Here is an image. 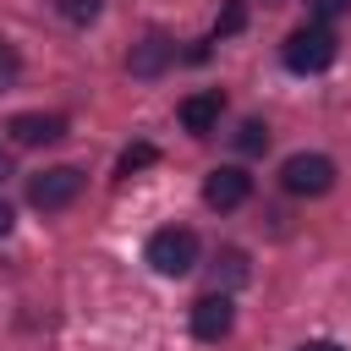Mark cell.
<instances>
[{
    "label": "cell",
    "instance_id": "obj_13",
    "mask_svg": "<svg viewBox=\"0 0 351 351\" xmlns=\"http://www.w3.org/2000/svg\"><path fill=\"white\" fill-rule=\"evenodd\" d=\"M236 148H241V154H263V148H269V126H263V121H241Z\"/></svg>",
    "mask_w": 351,
    "mask_h": 351
},
{
    "label": "cell",
    "instance_id": "obj_5",
    "mask_svg": "<svg viewBox=\"0 0 351 351\" xmlns=\"http://www.w3.org/2000/svg\"><path fill=\"white\" fill-rule=\"evenodd\" d=\"M230 324H236V307H230V296H225V291H208V296H197V302H192V340L219 346V340L230 335Z\"/></svg>",
    "mask_w": 351,
    "mask_h": 351
},
{
    "label": "cell",
    "instance_id": "obj_10",
    "mask_svg": "<svg viewBox=\"0 0 351 351\" xmlns=\"http://www.w3.org/2000/svg\"><path fill=\"white\" fill-rule=\"evenodd\" d=\"M154 159H159V148H154V143H132V148L121 154V165H115V176H137V170H148Z\"/></svg>",
    "mask_w": 351,
    "mask_h": 351
},
{
    "label": "cell",
    "instance_id": "obj_11",
    "mask_svg": "<svg viewBox=\"0 0 351 351\" xmlns=\"http://www.w3.org/2000/svg\"><path fill=\"white\" fill-rule=\"evenodd\" d=\"M247 27V0H225V11H219V22H214V38H230V33H241Z\"/></svg>",
    "mask_w": 351,
    "mask_h": 351
},
{
    "label": "cell",
    "instance_id": "obj_15",
    "mask_svg": "<svg viewBox=\"0 0 351 351\" xmlns=\"http://www.w3.org/2000/svg\"><path fill=\"white\" fill-rule=\"evenodd\" d=\"M16 71H22V60H16V49L11 44H0V93L16 82Z\"/></svg>",
    "mask_w": 351,
    "mask_h": 351
},
{
    "label": "cell",
    "instance_id": "obj_4",
    "mask_svg": "<svg viewBox=\"0 0 351 351\" xmlns=\"http://www.w3.org/2000/svg\"><path fill=\"white\" fill-rule=\"evenodd\" d=\"M77 192H82V170H77V165L38 170V176L27 181V203H33V208H44V214H55V208L77 203Z\"/></svg>",
    "mask_w": 351,
    "mask_h": 351
},
{
    "label": "cell",
    "instance_id": "obj_9",
    "mask_svg": "<svg viewBox=\"0 0 351 351\" xmlns=\"http://www.w3.org/2000/svg\"><path fill=\"white\" fill-rule=\"evenodd\" d=\"M170 60H176V44L154 33V38H143V44L132 49V77H159Z\"/></svg>",
    "mask_w": 351,
    "mask_h": 351
},
{
    "label": "cell",
    "instance_id": "obj_16",
    "mask_svg": "<svg viewBox=\"0 0 351 351\" xmlns=\"http://www.w3.org/2000/svg\"><path fill=\"white\" fill-rule=\"evenodd\" d=\"M296 351H346V346H340V340H302Z\"/></svg>",
    "mask_w": 351,
    "mask_h": 351
},
{
    "label": "cell",
    "instance_id": "obj_7",
    "mask_svg": "<svg viewBox=\"0 0 351 351\" xmlns=\"http://www.w3.org/2000/svg\"><path fill=\"white\" fill-rule=\"evenodd\" d=\"M176 115H181V126H186L192 137H208V132L219 126V115H225V93H219V88H203V93H186Z\"/></svg>",
    "mask_w": 351,
    "mask_h": 351
},
{
    "label": "cell",
    "instance_id": "obj_2",
    "mask_svg": "<svg viewBox=\"0 0 351 351\" xmlns=\"http://www.w3.org/2000/svg\"><path fill=\"white\" fill-rule=\"evenodd\" d=\"M148 263H154V274H186V269H197V236L186 230V225H165V230H154L148 236Z\"/></svg>",
    "mask_w": 351,
    "mask_h": 351
},
{
    "label": "cell",
    "instance_id": "obj_18",
    "mask_svg": "<svg viewBox=\"0 0 351 351\" xmlns=\"http://www.w3.org/2000/svg\"><path fill=\"white\" fill-rule=\"evenodd\" d=\"M5 176H11V154L0 148V181H5Z\"/></svg>",
    "mask_w": 351,
    "mask_h": 351
},
{
    "label": "cell",
    "instance_id": "obj_17",
    "mask_svg": "<svg viewBox=\"0 0 351 351\" xmlns=\"http://www.w3.org/2000/svg\"><path fill=\"white\" fill-rule=\"evenodd\" d=\"M11 225H16V214H11V203L0 197V236H11Z\"/></svg>",
    "mask_w": 351,
    "mask_h": 351
},
{
    "label": "cell",
    "instance_id": "obj_1",
    "mask_svg": "<svg viewBox=\"0 0 351 351\" xmlns=\"http://www.w3.org/2000/svg\"><path fill=\"white\" fill-rule=\"evenodd\" d=\"M285 66L291 71H324V66H335V55H340V38L329 33V22H307V27H296L291 38H285Z\"/></svg>",
    "mask_w": 351,
    "mask_h": 351
},
{
    "label": "cell",
    "instance_id": "obj_8",
    "mask_svg": "<svg viewBox=\"0 0 351 351\" xmlns=\"http://www.w3.org/2000/svg\"><path fill=\"white\" fill-rule=\"evenodd\" d=\"M11 143H22V148H38V143H60L66 137V115H44V110H22V115H11Z\"/></svg>",
    "mask_w": 351,
    "mask_h": 351
},
{
    "label": "cell",
    "instance_id": "obj_3",
    "mask_svg": "<svg viewBox=\"0 0 351 351\" xmlns=\"http://www.w3.org/2000/svg\"><path fill=\"white\" fill-rule=\"evenodd\" d=\"M280 186L291 197H324L335 186V159H324V154H291L280 165Z\"/></svg>",
    "mask_w": 351,
    "mask_h": 351
},
{
    "label": "cell",
    "instance_id": "obj_14",
    "mask_svg": "<svg viewBox=\"0 0 351 351\" xmlns=\"http://www.w3.org/2000/svg\"><path fill=\"white\" fill-rule=\"evenodd\" d=\"M351 11V0H307V16L313 22H335V16H346Z\"/></svg>",
    "mask_w": 351,
    "mask_h": 351
},
{
    "label": "cell",
    "instance_id": "obj_6",
    "mask_svg": "<svg viewBox=\"0 0 351 351\" xmlns=\"http://www.w3.org/2000/svg\"><path fill=\"white\" fill-rule=\"evenodd\" d=\"M247 197H252V176L241 165H219V170L203 176V203L208 208H241Z\"/></svg>",
    "mask_w": 351,
    "mask_h": 351
},
{
    "label": "cell",
    "instance_id": "obj_12",
    "mask_svg": "<svg viewBox=\"0 0 351 351\" xmlns=\"http://www.w3.org/2000/svg\"><path fill=\"white\" fill-rule=\"evenodd\" d=\"M55 11L66 16V22H77V27H88L99 11H104V0H55Z\"/></svg>",
    "mask_w": 351,
    "mask_h": 351
}]
</instances>
